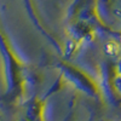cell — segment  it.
<instances>
[{"label": "cell", "instance_id": "cell-1", "mask_svg": "<svg viewBox=\"0 0 121 121\" xmlns=\"http://www.w3.org/2000/svg\"><path fill=\"white\" fill-rule=\"evenodd\" d=\"M104 51L110 57H119L121 53V46L115 40H108L104 44Z\"/></svg>", "mask_w": 121, "mask_h": 121}]
</instances>
